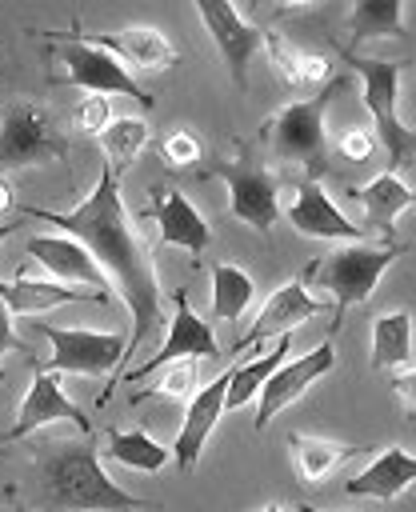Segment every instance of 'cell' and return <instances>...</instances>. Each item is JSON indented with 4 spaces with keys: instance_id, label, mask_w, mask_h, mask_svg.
Returning a JSON list of instances; mask_svg holds the SVG:
<instances>
[{
    "instance_id": "obj_1",
    "label": "cell",
    "mask_w": 416,
    "mask_h": 512,
    "mask_svg": "<svg viewBox=\"0 0 416 512\" xmlns=\"http://www.w3.org/2000/svg\"><path fill=\"white\" fill-rule=\"evenodd\" d=\"M120 180L124 176L104 164L96 188L72 212H48V208H28V204L20 212L32 220H44L52 228H64V236L80 240L96 256V264L104 268L108 284L120 292V300L128 304V316H132V332L124 344V364H128L132 356H140L144 340H152L156 332H168L172 304L156 276L152 248H148L144 232L136 228V216H128V208H124Z\"/></svg>"
},
{
    "instance_id": "obj_2",
    "label": "cell",
    "mask_w": 416,
    "mask_h": 512,
    "mask_svg": "<svg viewBox=\"0 0 416 512\" xmlns=\"http://www.w3.org/2000/svg\"><path fill=\"white\" fill-rule=\"evenodd\" d=\"M44 496L60 512H144L152 500L124 492L100 464V448L92 432L80 444H60L40 456Z\"/></svg>"
},
{
    "instance_id": "obj_3",
    "label": "cell",
    "mask_w": 416,
    "mask_h": 512,
    "mask_svg": "<svg viewBox=\"0 0 416 512\" xmlns=\"http://www.w3.org/2000/svg\"><path fill=\"white\" fill-rule=\"evenodd\" d=\"M404 256V244H344L328 256H320L316 264H308V272L300 276L308 288L328 292L332 296V328L340 332V316L352 304H368L380 276L388 272L392 260Z\"/></svg>"
},
{
    "instance_id": "obj_4",
    "label": "cell",
    "mask_w": 416,
    "mask_h": 512,
    "mask_svg": "<svg viewBox=\"0 0 416 512\" xmlns=\"http://www.w3.org/2000/svg\"><path fill=\"white\" fill-rule=\"evenodd\" d=\"M344 84H348V76H336L316 96L292 100L272 120H264L260 136H264V144H268L276 164H300L308 180L324 176V148H328V140H324V112H328L332 96Z\"/></svg>"
},
{
    "instance_id": "obj_5",
    "label": "cell",
    "mask_w": 416,
    "mask_h": 512,
    "mask_svg": "<svg viewBox=\"0 0 416 512\" xmlns=\"http://www.w3.org/2000/svg\"><path fill=\"white\" fill-rule=\"evenodd\" d=\"M340 60L360 76V96L364 108L372 116L376 140L388 152V172L400 176V168H408L416 160V132L396 116V96H400V64L384 60V56H364L352 48H340Z\"/></svg>"
},
{
    "instance_id": "obj_6",
    "label": "cell",
    "mask_w": 416,
    "mask_h": 512,
    "mask_svg": "<svg viewBox=\"0 0 416 512\" xmlns=\"http://www.w3.org/2000/svg\"><path fill=\"white\" fill-rule=\"evenodd\" d=\"M56 64H60V72H56L60 84H76V88H88V92H96V96H128V100H136L144 112L156 108V96L132 76V68H128L116 52L92 44L88 36L64 40V44L56 48Z\"/></svg>"
},
{
    "instance_id": "obj_7",
    "label": "cell",
    "mask_w": 416,
    "mask_h": 512,
    "mask_svg": "<svg viewBox=\"0 0 416 512\" xmlns=\"http://www.w3.org/2000/svg\"><path fill=\"white\" fill-rule=\"evenodd\" d=\"M64 156H68V140L64 132H56L44 104L16 96L0 108V172L28 168L40 160H64Z\"/></svg>"
},
{
    "instance_id": "obj_8",
    "label": "cell",
    "mask_w": 416,
    "mask_h": 512,
    "mask_svg": "<svg viewBox=\"0 0 416 512\" xmlns=\"http://www.w3.org/2000/svg\"><path fill=\"white\" fill-rule=\"evenodd\" d=\"M220 356H224V348H220L212 324L192 312L188 292L180 288V292L172 296V316H168V332H164L160 348H156L144 364L124 368L112 384H140L144 376H152V372H160V368H168V364H176V360H220ZM112 384H108V388H112Z\"/></svg>"
},
{
    "instance_id": "obj_9",
    "label": "cell",
    "mask_w": 416,
    "mask_h": 512,
    "mask_svg": "<svg viewBox=\"0 0 416 512\" xmlns=\"http://www.w3.org/2000/svg\"><path fill=\"white\" fill-rule=\"evenodd\" d=\"M208 172L228 184V212L240 224H248L260 236H268L276 216H280V184L272 180V172L252 164L244 152L232 156V160H224V156L208 160Z\"/></svg>"
},
{
    "instance_id": "obj_10",
    "label": "cell",
    "mask_w": 416,
    "mask_h": 512,
    "mask_svg": "<svg viewBox=\"0 0 416 512\" xmlns=\"http://www.w3.org/2000/svg\"><path fill=\"white\" fill-rule=\"evenodd\" d=\"M36 332L52 344L48 372H76V376H116L124 364V336L120 332H96V328H56L36 324Z\"/></svg>"
},
{
    "instance_id": "obj_11",
    "label": "cell",
    "mask_w": 416,
    "mask_h": 512,
    "mask_svg": "<svg viewBox=\"0 0 416 512\" xmlns=\"http://www.w3.org/2000/svg\"><path fill=\"white\" fill-rule=\"evenodd\" d=\"M280 208H284V216H288V224L300 232V236H312V240H344V244H364L368 240V232L352 220V216H344L340 208H336V200L324 192V184L320 180H300V184H288V188H280Z\"/></svg>"
},
{
    "instance_id": "obj_12",
    "label": "cell",
    "mask_w": 416,
    "mask_h": 512,
    "mask_svg": "<svg viewBox=\"0 0 416 512\" xmlns=\"http://www.w3.org/2000/svg\"><path fill=\"white\" fill-rule=\"evenodd\" d=\"M332 364H336V344H332V340H320L312 352L284 360V364L264 380V388H260V396H256V420H252V428L264 432L268 420H272L276 412H284L292 400H300L312 380L328 376Z\"/></svg>"
},
{
    "instance_id": "obj_13",
    "label": "cell",
    "mask_w": 416,
    "mask_h": 512,
    "mask_svg": "<svg viewBox=\"0 0 416 512\" xmlns=\"http://www.w3.org/2000/svg\"><path fill=\"white\" fill-rule=\"evenodd\" d=\"M316 312H324V300H320L304 280L280 284V288L264 300V308L256 312V320L248 324V332H240V336L232 340V356H240V352H248V348H256V344H264V340L292 336V328L304 324V320H312Z\"/></svg>"
},
{
    "instance_id": "obj_14",
    "label": "cell",
    "mask_w": 416,
    "mask_h": 512,
    "mask_svg": "<svg viewBox=\"0 0 416 512\" xmlns=\"http://www.w3.org/2000/svg\"><path fill=\"white\" fill-rule=\"evenodd\" d=\"M196 16L208 28V36L216 40V48L232 72V84L244 92L248 88V64H252L256 48H264V32L252 20H244L228 0H200Z\"/></svg>"
},
{
    "instance_id": "obj_15",
    "label": "cell",
    "mask_w": 416,
    "mask_h": 512,
    "mask_svg": "<svg viewBox=\"0 0 416 512\" xmlns=\"http://www.w3.org/2000/svg\"><path fill=\"white\" fill-rule=\"evenodd\" d=\"M48 424H72V428H80L84 436L92 432L84 408H76V404L64 396V388L56 384V372L36 368L28 392H24L20 408H16V424L8 428L4 440H24V436H32L36 428H48Z\"/></svg>"
},
{
    "instance_id": "obj_16",
    "label": "cell",
    "mask_w": 416,
    "mask_h": 512,
    "mask_svg": "<svg viewBox=\"0 0 416 512\" xmlns=\"http://www.w3.org/2000/svg\"><path fill=\"white\" fill-rule=\"evenodd\" d=\"M152 196H156V200L144 204L136 220H156L164 244L184 248V252H192V256H204L208 244H212V228H208V220L196 212V204H192L180 188H156Z\"/></svg>"
},
{
    "instance_id": "obj_17",
    "label": "cell",
    "mask_w": 416,
    "mask_h": 512,
    "mask_svg": "<svg viewBox=\"0 0 416 512\" xmlns=\"http://www.w3.org/2000/svg\"><path fill=\"white\" fill-rule=\"evenodd\" d=\"M28 256L40 264V268H48V276L52 280H64V284H76V288H92V292H112V284H108V276H104V268L96 264V256L80 244V240H72V236H28Z\"/></svg>"
},
{
    "instance_id": "obj_18",
    "label": "cell",
    "mask_w": 416,
    "mask_h": 512,
    "mask_svg": "<svg viewBox=\"0 0 416 512\" xmlns=\"http://www.w3.org/2000/svg\"><path fill=\"white\" fill-rule=\"evenodd\" d=\"M228 376H232V368H224L216 380H208V384L188 400V408H184V424H180V432H176V440H172V456H176V464H180L184 472L196 468V460H200V452H204V444H208L216 420L224 416Z\"/></svg>"
},
{
    "instance_id": "obj_19",
    "label": "cell",
    "mask_w": 416,
    "mask_h": 512,
    "mask_svg": "<svg viewBox=\"0 0 416 512\" xmlns=\"http://www.w3.org/2000/svg\"><path fill=\"white\" fill-rule=\"evenodd\" d=\"M356 212H360V228L364 232H380L384 244H392V224L400 212H408L416 204V188L404 184L396 172H380L376 180L360 184V188H348Z\"/></svg>"
},
{
    "instance_id": "obj_20",
    "label": "cell",
    "mask_w": 416,
    "mask_h": 512,
    "mask_svg": "<svg viewBox=\"0 0 416 512\" xmlns=\"http://www.w3.org/2000/svg\"><path fill=\"white\" fill-rule=\"evenodd\" d=\"M0 300L12 316H44L60 304H108L104 292H92V288H76V284H64V280H28L24 272L16 280H0Z\"/></svg>"
},
{
    "instance_id": "obj_21",
    "label": "cell",
    "mask_w": 416,
    "mask_h": 512,
    "mask_svg": "<svg viewBox=\"0 0 416 512\" xmlns=\"http://www.w3.org/2000/svg\"><path fill=\"white\" fill-rule=\"evenodd\" d=\"M408 484H416V456L404 452L400 444L380 448L376 460H368L360 472H352L344 480L348 496H372V500H400L408 492Z\"/></svg>"
},
{
    "instance_id": "obj_22",
    "label": "cell",
    "mask_w": 416,
    "mask_h": 512,
    "mask_svg": "<svg viewBox=\"0 0 416 512\" xmlns=\"http://www.w3.org/2000/svg\"><path fill=\"white\" fill-rule=\"evenodd\" d=\"M88 40L108 48V52H116L128 68H156L160 72V68H172L180 60L172 40L152 24H132V28H120L116 36H88Z\"/></svg>"
},
{
    "instance_id": "obj_23",
    "label": "cell",
    "mask_w": 416,
    "mask_h": 512,
    "mask_svg": "<svg viewBox=\"0 0 416 512\" xmlns=\"http://www.w3.org/2000/svg\"><path fill=\"white\" fill-rule=\"evenodd\" d=\"M360 452H364L360 444H340V440L304 436V432H292L288 436V456H292V468H296L300 484H324L336 468H344Z\"/></svg>"
},
{
    "instance_id": "obj_24",
    "label": "cell",
    "mask_w": 416,
    "mask_h": 512,
    "mask_svg": "<svg viewBox=\"0 0 416 512\" xmlns=\"http://www.w3.org/2000/svg\"><path fill=\"white\" fill-rule=\"evenodd\" d=\"M412 360V316L404 308L380 312L372 320V368L400 372Z\"/></svg>"
},
{
    "instance_id": "obj_25",
    "label": "cell",
    "mask_w": 416,
    "mask_h": 512,
    "mask_svg": "<svg viewBox=\"0 0 416 512\" xmlns=\"http://www.w3.org/2000/svg\"><path fill=\"white\" fill-rule=\"evenodd\" d=\"M288 348H292V336H280L264 356H256V360H240V364H232V376H228V396H224V412H240L244 404H252L256 396H260V388H264V380L284 364V356H288Z\"/></svg>"
},
{
    "instance_id": "obj_26",
    "label": "cell",
    "mask_w": 416,
    "mask_h": 512,
    "mask_svg": "<svg viewBox=\"0 0 416 512\" xmlns=\"http://www.w3.org/2000/svg\"><path fill=\"white\" fill-rule=\"evenodd\" d=\"M404 36V12L396 0H360L348 12V44L356 52V44L364 40H396Z\"/></svg>"
},
{
    "instance_id": "obj_27",
    "label": "cell",
    "mask_w": 416,
    "mask_h": 512,
    "mask_svg": "<svg viewBox=\"0 0 416 512\" xmlns=\"http://www.w3.org/2000/svg\"><path fill=\"white\" fill-rule=\"evenodd\" d=\"M100 456H108V460H116V464H124L132 472H160L172 460V448H164L144 428H128V432H108Z\"/></svg>"
},
{
    "instance_id": "obj_28",
    "label": "cell",
    "mask_w": 416,
    "mask_h": 512,
    "mask_svg": "<svg viewBox=\"0 0 416 512\" xmlns=\"http://www.w3.org/2000/svg\"><path fill=\"white\" fill-rule=\"evenodd\" d=\"M208 272H212V316L216 320H240L256 296L252 276L236 264H224V260H212Z\"/></svg>"
},
{
    "instance_id": "obj_29",
    "label": "cell",
    "mask_w": 416,
    "mask_h": 512,
    "mask_svg": "<svg viewBox=\"0 0 416 512\" xmlns=\"http://www.w3.org/2000/svg\"><path fill=\"white\" fill-rule=\"evenodd\" d=\"M148 136H152L148 120H140V116H116V120L100 132V148H104L108 168L124 176V172L136 164V156L148 148Z\"/></svg>"
},
{
    "instance_id": "obj_30",
    "label": "cell",
    "mask_w": 416,
    "mask_h": 512,
    "mask_svg": "<svg viewBox=\"0 0 416 512\" xmlns=\"http://www.w3.org/2000/svg\"><path fill=\"white\" fill-rule=\"evenodd\" d=\"M196 392H200L196 360H176V364L160 368L156 384H152V388H144V392H136V396H132V404H144V400H184V404H188Z\"/></svg>"
},
{
    "instance_id": "obj_31",
    "label": "cell",
    "mask_w": 416,
    "mask_h": 512,
    "mask_svg": "<svg viewBox=\"0 0 416 512\" xmlns=\"http://www.w3.org/2000/svg\"><path fill=\"white\" fill-rule=\"evenodd\" d=\"M264 52L276 68V76L288 84V88H304V76H300V48L288 44L280 32H264Z\"/></svg>"
},
{
    "instance_id": "obj_32",
    "label": "cell",
    "mask_w": 416,
    "mask_h": 512,
    "mask_svg": "<svg viewBox=\"0 0 416 512\" xmlns=\"http://www.w3.org/2000/svg\"><path fill=\"white\" fill-rule=\"evenodd\" d=\"M160 156H164V164L168 168H192V164H200L204 160V144L192 136V132H184V128H172L164 140H160Z\"/></svg>"
},
{
    "instance_id": "obj_33",
    "label": "cell",
    "mask_w": 416,
    "mask_h": 512,
    "mask_svg": "<svg viewBox=\"0 0 416 512\" xmlns=\"http://www.w3.org/2000/svg\"><path fill=\"white\" fill-rule=\"evenodd\" d=\"M116 116H112V104H108V96H88V100H80V108H76V128L80 132H88V136H96L100 140V132L112 124Z\"/></svg>"
},
{
    "instance_id": "obj_34",
    "label": "cell",
    "mask_w": 416,
    "mask_h": 512,
    "mask_svg": "<svg viewBox=\"0 0 416 512\" xmlns=\"http://www.w3.org/2000/svg\"><path fill=\"white\" fill-rule=\"evenodd\" d=\"M336 152H340L344 160H368V156L376 152V136L364 132V128H348V132H340Z\"/></svg>"
},
{
    "instance_id": "obj_35",
    "label": "cell",
    "mask_w": 416,
    "mask_h": 512,
    "mask_svg": "<svg viewBox=\"0 0 416 512\" xmlns=\"http://www.w3.org/2000/svg\"><path fill=\"white\" fill-rule=\"evenodd\" d=\"M300 76H304V84H328L332 60L324 52H300Z\"/></svg>"
},
{
    "instance_id": "obj_36",
    "label": "cell",
    "mask_w": 416,
    "mask_h": 512,
    "mask_svg": "<svg viewBox=\"0 0 416 512\" xmlns=\"http://www.w3.org/2000/svg\"><path fill=\"white\" fill-rule=\"evenodd\" d=\"M12 348H20L24 356H32V352H28V348L16 340V328H12V312H8V308H4V300H0V368H4V356H8Z\"/></svg>"
},
{
    "instance_id": "obj_37",
    "label": "cell",
    "mask_w": 416,
    "mask_h": 512,
    "mask_svg": "<svg viewBox=\"0 0 416 512\" xmlns=\"http://www.w3.org/2000/svg\"><path fill=\"white\" fill-rule=\"evenodd\" d=\"M392 392H396V400H404L408 408H416V368L392 372Z\"/></svg>"
},
{
    "instance_id": "obj_38",
    "label": "cell",
    "mask_w": 416,
    "mask_h": 512,
    "mask_svg": "<svg viewBox=\"0 0 416 512\" xmlns=\"http://www.w3.org/2000/svg\"><path fill=\"white\" fill-rule=\"evenodd\" d=\"M12 204H16V192H12V184L0 176V224H4V216L12 212Z\"/></svg>"
},
{
    "instance_id": "obj_39",
    "label": "cell",
    "mask_w": 416,
    "mask_h": 512,
    "mask_svg": "<svg viewBox=\"0 0 416 512\" xmlns=\"http://www.w3.org/2000/svg\"><path fill=\"white\" fill-rule=\"evenodd\" d=\"M12 228H16V224H8V220H4V224H0V244H4V240H8V236H12Z\"/></svg>"
},
{
    "instance_id": "obj_40",
    "label": "cell",
    "mask_w": 416,
    "mask_h": 512,
    "mask_svg": "<svg viewBox=\"0 0 416 512\" xmlns=\"http://www.w3.org/2000/svg\"><path fill=\"white\" fill-rule=\"evenodd\" d=\"M260 512H288V508H284V504H264Z\"/></svg>"
},
{
    "instance_id": "obj_41",
    "label": "cell",
    "mask_w": 416,
    "mask_h": 512,
    "mask_svg": "<svg viewBox=\"0 0 416 512\" xmlns=\"http://www.w3.org/2000/svg\"><path fill=\"white\" fill-rule=\"evenodd\" d=\"M300 512H320V508H312V504H304V508H300Z\"/></svg>"
}]
</instances>
